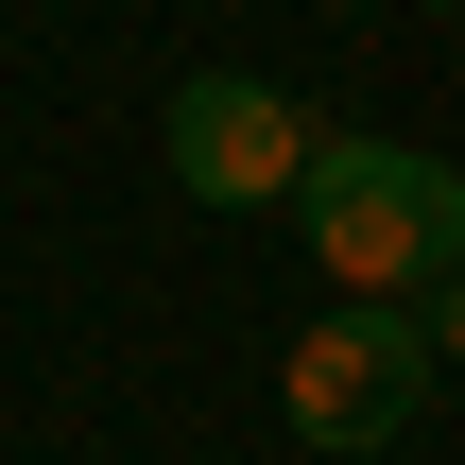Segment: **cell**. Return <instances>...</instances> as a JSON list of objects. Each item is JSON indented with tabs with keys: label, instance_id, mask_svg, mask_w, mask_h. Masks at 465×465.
I'll list each match as a JSON object with an SVG mask.
<instances>
[{
	"label": "cell",
	"instance_id": "3",
	"mask_svg": "<svg viewBox=\"0 0 465 465\" xmlns=\"http://www.w3.org/2000/svg\"><path fill=\"white\" fill-rule=\"evenodd\" d=\"M293 173H311V121L259 69H190L173 86V190L190 207H293Z\"/></svg>",
	"mask_w": 465,
	"mask_h": 465
},
{
	"label": "cell",
	"instance_id": "4",
	"mask_svg": "<svg viewBox=\"0 0 465 465\" xmlns=\"http://www.w3.org/2000/svg\"><path fill=\"white\" fill-rule=\"evenodd\" d=\"M414 311H431V362H465V276H449V293H414Z\"/></svg>",
	"mask_w": 465,
	"mask_h": 465
},
{
	"label": "cell",
	"instance_id": "2",
	"mask_svg": "<svg viewBox=\"0 0 465 465\" xmlns=\"http://www.w3.org/2000/svg\"><path fill=\"white\" fill-rule=\"evenodd\" d=\"M276 397H293V431L311 449H397L414 414H431V311H397V293H345V311H311L293 328V362H276Z\"/></svg>",
	"mask_w": 465,
	"mask_h": 465
},
{
	"label": "cell",
	"instance_id": "1",
	"mask_svg": "<svg viewBox=\"0 0 465 465\" xmlns=\"http://www.w3.org/2000/svg\"><path fill=\"white\" fill-rule=\"evenodd\" d=\"M293 207H311V259H328L345 293H397V311H414V293L465 276V173L414 155V138H328V121H311Z\"/></svg>",
	"mask_w": 465,
	"mask_h": 465
},
{
	"label": "cell",
	"instance_id": "5",
	"mask_svg": "<svg viewBox=\"0 0 465 465\" xmlns=\"http://www.w3.org/2000/svg\"><path fill=\"white\" fill-rule=\"evenodd\" d=\"M449 35H465V0H449Z\"/></svg>",
	"mask_w": 465,
	"mask_h": 465
}]
</instances>
